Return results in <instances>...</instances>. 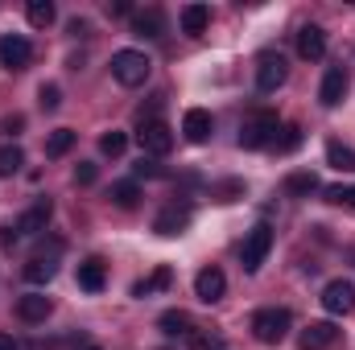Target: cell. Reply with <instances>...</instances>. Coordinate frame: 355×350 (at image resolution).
Instances as JSON below:
<instances>
[{"label": "cell", "mask_w": 355, "mask_h": 350, "mask_svg": "<svg viewBox=\"0 0 355 350\" xmlns=\"http://www.w3.org/2000/svg\"><path fill=\"white\" fill-rule=\"evenodd\" d=\"M149 71H153V62H149L141 50H120V54H112V79H116L120 87H145Z\"/></svg>", "instance_id": "1"}, {"label": "cell", "mask_w": 355, "mask_h": 350, "mask_svg": "<svg viewBox=\"0 0 355 350\" xmlns=\"http://www.w3.org/2000/svg\"><path fill=\"white\" fill-rule=\"evenodd\" d=\"M277 128H281L277 111H252L244 120V128H240V149H265V145H272Z\"/></svg>", "instance_id": "2"}, {"label": "cell", "mask_w": 355, "mask_h": 350, "mask_svg": "<svg viewBox=\"0 0 355 350\" xmlns=\"http://www.w3.org/2000/svg\"><path fill=\"white\" fill-rule=\"evenodd\" d=\"M289 326H293L289 309H261V313L252 317V338H257L261 347H277V342H285Z\"/></svg>", "instance_id": "3"}, {"label": "cell", "mask_w": 355, "mask_h": 350, "mask_svg": "<svg viewBox=\"0 0 355 350\" xmlns=\"http://www.w3.org/2000/svg\"><path fill=\"white\" fill-rule=\"evenodd\" d=\"M268 252H272V227H268V223H257V227L248 231V239H244V252H240L244 272H261V264H265Z\"/></svg>", "instance_id": "4"}, {"label": "cell", "mask_w": 355, "mask_h": 350, "mask_svg": "<svg viewBox=\"0 0 355 350\" xmlns=\"http://www.w3.org/2000/svg\"><path fill=\"white\" fill-rule=\"evenodd\" d=\"M137 140H141V149H145L149 157H166V153L174 149V132H170L166 120H141Z\"/></svg>", "instance_id": "5"}, {"label": "cell", "mask_w": 355, "mask_h": 350, "mask_svg": "<svg viewBox=\"0 0 355 350\" xmlns=\"http://www.w3.org/2000/svg\"><path fill=\"white\" fill-rule=\"evenodd\" d=\"M289 79V66H285V58L281 54H261V62H257V91H265V95H272V91L281 87Z\"/></svg>", "instance_id": "6"}, {"label": "cell", "mask_w": 355, "mask_h": 350, "mask_svg": "<svg viewBox=\"0 0 355 350\" xmlns=\"http://www.w3.org/2000/svg\"><path fill=\"white\" fill-rule=\"evenodd\" d=\"M322 309H327V313H335V317L352 313V309H355V284H352V280H331V284L322 288Z\"/></svg>", "instance_id": "7"}, {"label": "cell", "mask_w": 355, "mask_h": 350, "mask_svg": "<svg viewBox=\"0 0 355 350\" xmlns=\"http://www.w3.org/2000/svg\"><path fill=\"white\" fill-rule=\"evenodd\" d=\"M58 252H62V243H54L50 252L29 256V264H25V280H29V284H50L54 272H58Z\"/></svg>", "instance_id": "8"}, {"label": "cell", "mask_w": 355, "mask_h": 350, "mask_svg": "<svg viewBox=\"0 0 355 350\" xmlns=\"http://www.w3.org/2000/svg\"><path fill=\"white\" fill-rule=\"evenodd\" d=\"M211 132H215V120H211V111H202V107H190V111L182 116V136H186L190 145H207V140H211Z\"/></svg>", "instance_id": "9"}, {"label": "cell", "mask_w": 355, "mask_h": 350, "mask_svg": "<svg viewBox=\"0 0 355 350\" xmlns=\"http://www.w3.org/2000/svg\"><path fill=\"white\" fill-rule=\"evenodd\" d=\"M0 62H4L8 71H25V66L33 62V46H29L25 37L8 33V37H0Z\"/></svg>", "instance_id": "10"}, {"label": "cell", "mask_w": 355, "mask_h": 350, "mask_svg": "<svg viewBox=\"0 0 355 350\" xmlns=\"http://www.w3.org/2000/svg\"><path fill=\"white\" fill-rule=\"evenodd\" d=\"M50 214H54V202H50V198H37V202L17 219V235H42L46 223H50Z\"/></svg>", "instance_id": "11"}, {"label": "cell", "mask_w": 355, "mask_h": 350, "mask_svg": "<svg viewBox=\"0 0 355 350\" xmlns=\"http://www.w3.org/2000/svg\"><path fill=\"white\" fill-rule=\"evenodd\" d=\"M343 99H347V71H343V66H331V71L322 75L318 103H322V107H339Z\"/></svg>", "instance_id": "12"}, {"label": "cell", "mask_w": 355, "mask_h": 350, "mask_svg": "<svg viewBox=\"0 0 355 350\" xmlns=\"http://www.w3.org/2000/svg\"><path fill=\"white\" fill-rule=\"evenodd\" d=\"M335 338H339V326H335V322H310V326L302 330L297 347L302 350H331Z\"/></svg>", "instance_id": "13"}, {"label": "cell", "mask_w": 355, "mask_h": 350, "mask_svg": "<svg viewBox=\"0 0 355 350\" xmlns=\"http://www.w3.org/2000/svg\"><path fill=\"white\" fill-rule=\"evenodd\" d=\"M223 293H227V276H223L219 268H202V272L194 276V297H198V301L211 305V301H219Z\"/></svg>", "instance_id": "14"}, {"label": "cell", "mask_w": 355, "mask_h": 350, "mask_svg": "<svg viewBox=\"0 0 355 350\" xmlns=\"http://www.w3.org/2000/svg\"><path fill=\"white\" fill-rule=\"evenodd\" d=\"M50 309H54V301H50L46 293H25V297L17 301V317H21V322H29V326L46 322V317H50Z\"/></svg>", "instance_id": "15"}, {"label": "cell", "mask_w": 355, "mask_h": 350, "mask_svg": "<svg viewBox=\"0 0 355 350\" xmlns=\"http://www.w3.org/2000/svg\"><path fill=\"white\" fill-rule=\"evenodd\" d=\"M186 227H190V206H178V202L174 206H166V210L153 219V231L166 235V239H170V235H182Z\"/></svg>", "instance_id": "16"}, {"label": "cell", "mask_w": 355, "mask_h": 350, "mask_svg": "<svg viewBox=\"0 0 355 350\" xmlns=\"http://www.w3.org/2000/svg\"><path fill=\"white\" fill-rule=\"evenodd\" d=\"M297 54H302L306 62H318V58L327 54V33H322L318 25H302V29H297Z\"/></svg>", "instance_id": "17"}, {"label": "cell", "mask_w": 355, "mask_h": 350, "mask_svg": "<svg viewBox=\"0 0 355 350\" xmlns=\"http://www.w3.org/2000/svg\"><path fill=\"white\" fill-rule=\"evenodd\" d=\"M178 21H182V33H190V37H198V33H202V29L211 25V8H207V4H186Z\"/></svg>", "instance_id": "18"}, {"label": "cell", "mask_w": 355, "mask_h": 350, "mask_svg": "<svg viewBox=\"0 0 355 350\" xmlns=\"http://www.w3.org/2000/svg\"><path fill=\"white\" fill-rule=\"evenodd\" d=\"M132 29H137L141 37H162V33H166V12H162V8H145V12L132 17Z\"/></svg>", "instance_id": "19"}, {"label": "cell", "mask_w": 355, "mask_h": 350, "mask_svg": "<svg viewBox=\"0 0 355 350\" xmlns=\"http://www.w3.org/2000/svg\"><path fill=\"white\" fill-rule=\"evenodd\" d=\"M103 284H107L103 260H83L79 264V288H83V293H99Z\"/></svg>", "instance_id": "20"}, {"label": "cell", "mask_w": 355, "mask_h": 350, "mask_svg": "<svg viewBox=\"0 0 355 350\" xmlns=\"http://www.w3.org/2000/svg\"><path fill=\"white\" fill-rule=\"evenodd\" d=\"M327 165L339 169V174H355V149L339 145V140H331V145H327Z\"/></svg>", "instance_id": "21"}, {"label": "cell", "mask_w": 355, "mask_h": 350, "mask_svg": "<svg viewBox=\"0 0 355 350\" xmlns=\"http://www.w3.org/2000/svg\"><path fill=\"white\" fill-rule=\"evenodd\" d=\"M157 326H162L170 338H190V313H182V309H166V313L157 317Z\"/></svg>", "instance_id": "22"}, {"label": "cell", "mask_w": 355, "mask_h": 350, "mask_svg": "<svg viewBox=\"0 0 355 350\" xmlns=\"http://www.w3.org/2000/svg\"><path fill=\"white\" fill-rule=\"evenodd\" d=\"M25 17H29V25H37V29H46V25H54V4L50 0H29L25 4Z\"/></svg>", "instance_id": "23"}, {"label": "cell", "mask_w": 355, "mask_h": 350, "mask_svg": "<svg viewBox=\"0 0 355 350\" xmlns=\"http://www.w3.org/2000/svg\"><path fill=\"white\" fill-rule=\"evenodd\" d=\"M75 149V132L71 128H54L50 140H46V157H67Z\"/></svg>", "instance_id": "24"}, {"label": "cell", "mask_w": 355, "mask_h": 350, "mask_svg": "<svg viewBox=\"0 0 355 350\" xmlns=\"http://www.w3.org/2000/svg\"><path fill=\"white\" fill-rule=\"evenodd\" d=\"M112 202H116L120 210H132V206L141 202V185H137V181H116V185H112Z\"/></svg>", "instance_id": "25"}, {"label": "cell", "mask_w": 355, "mask_h": 350, "mask_svg": "<svg viewBox=\"0 0 355 350\" xmlns=\"http://www.w3.org/2000/svg\"><path fill=\"white\" fill-rule=\"evenodd\" d=\"M318 190V177L314 174H289L285 177V194H293V198H310Z\"/></svg>", "instance_id": "26"}, {"label": "cell", "mask_w": 355, "mask_h": 350, "mask_svg": "<svg viewBox=\"0 0 355 350\" xmlns=\"http://www.w3.org/2000/svg\"><path fill=\"white\" fill-rule=\"evenodd\" d=\"M170 276H174V272H170V268L162 264V268H157V272H153L149 280H141V284H132V297H149V293H157V288H166V284H170Z\"/></svg>", "instance_id": "27"}, {"label": "cell", "mask_w": 355, "mask_h": 350, "mask_svg": "<svg viewBox=\"0 0 355 350\" xmlns=\"http://www.w3.org/2000/svg\"><path fill=\"white\" fill-rule=\"evenodd\" d=\"M21 165H25V153L17 145H0V177H12Z\"/></svg>", "instance_id": "28"}, {"label": "cell", "mask_w": 355, "mask_h": 350, "mask_svg": "<svg viewBox=\"0 0 355 350\" xmlns=\"http://www.w3.org/2000/svg\"><path fill=\"white\" fill-rule=\"evenodd\" d=\"M124 149H128V136H124V132H103V136H99V153H103V157H120Z\"/></svg>", "instance_id": "29"}, {"label": "cell", "mask_w": 355, "mask_h": 350, "mask_svg": "<svg viewBox=\"0 0 355 350\" xmlns=\"http://www.w3.org/2000/svg\"><path fill=\"white\" fill-rule=\"evenodd\" d=\"M272 145H277L281 153H293V149H302V128H297V124H285V128H281V136H277Z\"/></svg>", "instance_id": "30"}, {"label": "cell", "mask_w": 355, "mask_h": 350, "mask_svg": "<svg viewBox=\"0 0 355 350\" xmlns=\"http://www.w3.org/2000/svg\"><path fill=\"white\" fill-rule=\"evenodd\" d=\"M37 99H42V107H46V111H54V107L62 103V91L54 87V83H42V91H37Z\"/></svg>", "instance_id": "31"}, {"label": "cell", "mask_w": 355, "mask_h": 350, "mask_svg": "<svg viewBox=\"0 0 355 350\" xmlns=\"http://www.w3.org/2000/svg\"><path fill=\"white\" fill-rule=\"evenodd\" d=\"M244 194V181H223V185H215V198L219 202H236Z\"/></svg>", "instance_id": "32"}, {"label": "cell", "mask_w": 355, "mask_h": 350, "mask_svg": "<svg viewBox=\"0 0 355 350\" xmlns=\"http://www.w3.org/2000/svg\"><path fill=\"white\" fill-rule=\"evenodd\" d=\"M132 169H137V177H166V169L157 165V157H141Z\"/></svg>", "instance_id": "33"}, {"label": "cell", "mask_w": 355, "mask_h": 350, "mask_svg": "<svg viewBox=\"0 0 355 350\" xmlns=\"http://www.w3.org/2000/svg\"><path fill=\"white\" fill-rule=\"evenodd\" d=\"M327 198L331 202H343V206H355V185H331Z\"/></svg>", "instance_id": "34"}, {"label": "cell", "mask_w": 355, "mask_h": 350, "mask_svg": "<svg viewBox=\"0 0 355 350\" xmlns=\"http://www.w3.org/2000/svg\"><path fill=\"white\" fill-rule=\"evenodd\" d=\"M95 177H99V165H91V161H79V165H75V181H79V185H91Z\"/></svg>", "instance_id": "35"}, {"label": "cell", "mask_w": 355, "mask_h": 350, "mask_svg": "<svg viewBox=\"0 0 355 350\" xmlns=\"http://www.w3.org/2000/svg\"><path fill=\"white\" fill-rule=\"evenodd\" d=\"M190 350H219V338H207V334H190Z\"/></svg>", "instance_id": "36"}, {"label": "cell", "mask_w": 355, "mask_h": 350, "mask_svg": "<svg viewBox=\"0 0 355 350\" xmlns=\"http://www.w3.org/2000/svg\"><path fill=\"white\" fill-rule=\"evenodd\" d=\"M21 128H25V120H21V116H8V120L0 124V132H4V136H17Z\"/></svg>", "instance_id": "37"}, {"label": "cell", "mask_w": 355, "mask_h": 350, "mask_svg": "<svg viewBox=\"0 0 355 350\" xmlns=\"http://www.w3.org/2000/svg\"><path fill=\"white\" fill-rule=\"evenodd\" d=\"M128 12H132V4H128V0H116V4H112V17H128Z\"/></svg>", "instance_id": "38"}, {"label": "cell", "mask_w": 355, "mask_h": 350, "mask_svg": "<svg viewBox=\"0 0 355 350\" xmlns=\"http://www.w3.org/2000/svg\"><path fill=\"white\" fill-rule=\"evenodd\" d=\"M0 243H4V248L17 243V227H0Z\"/></svg>", "instance_id": "39"}, {"label": "cell", "mask_w": 355, "mask_h": 350, "mask_svg": "<svg viewBox=\"0 0 355 350\" xmlns=\"http://www.w3.org/2000/svg\"><path fill=\"white\" fill-rule=\"evenodd\" d=\"M91 25L87 21H79V17H75V21H71V33H75V37H83V33H87Z\"/></svg>", "instance_id": "40"}, {"label": "cell", "mask_w": 355, "mask_h": 350, "mask_svg": "<svg viewBox=\"0 0 355 350\" xmlns=\"http://www.w3.org/2000/svg\"><path fill=\"white\" fill-rule=\"evenodd\" d=\"M0 350H21V347L12 342V334H0Z\"/></svg>", "instance_id": "41"}, {"label": "cell", "mask_w": 355, "mask_h": 350, "mask_svg": "<svg viewBox=\"0 0 355 350\" xmlns=\"http://www.w3.org/2000/svg\"><path fill=\"white\" fill-rule=\"evenodd\" d=\"M83 350H99V347H83Z\"/></svg>", "instance_id": "42"}]
</instances>
